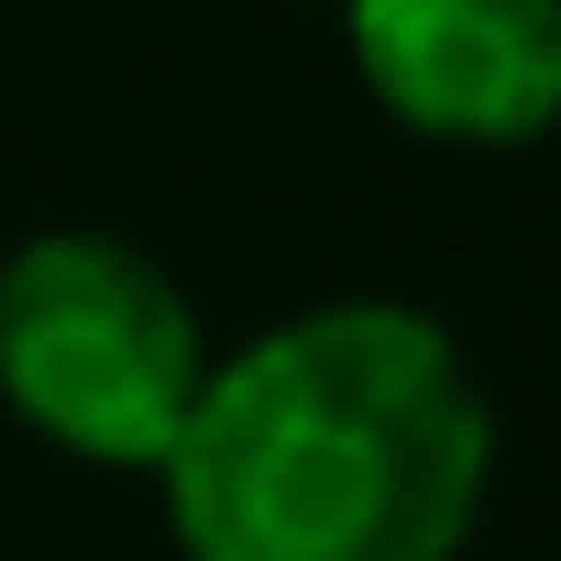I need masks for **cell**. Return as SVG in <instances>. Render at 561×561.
Here are the masks:
<instances>
[{"instance_id":"cell-1","label":"cell","mask_w":561,"mask_h":561,"mask_svg":"<svg viewBox=\"0 0 561 561\" xmlns=\"http://www.w3.org/2000/svg\"><path fill=\"white\" fill-rule=\"evenodd\" d=\"M495 419L430 309L342 298L209 364L165 517L187 561H462Z\"/></svg>"},{"instance_id":"cell-2","label":"cell","mask_w":561,"mask_h":561,"mask_svg":"<svg viewBox=\"0 0 561 561\" xmlns=\"http://www.w3.org/2000/svg\"><path fill=\"white\" fill-rule=\"evenodd\" d=\"M209 386L198 309L122 231H34L0 264V397L78 462L165 473Z\"/></svg>"},{"instance_id":"cell-3","label":"cell","mask_w":561,"mask_h":561,"mask_svg":"<svg viewBox=\"0 0 561 561\" xmlns=\"http://www.w3.org/2000/svg\"><path fill=\"white\" fill-rule=\"evenodd\" d=\"M342 34L430 144H539L561 122V0H342Z\"/></svg>"}]
</instances>
